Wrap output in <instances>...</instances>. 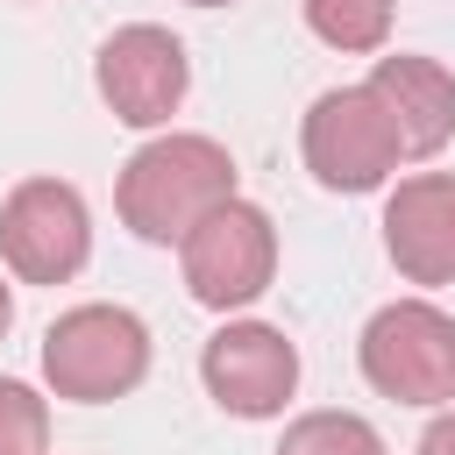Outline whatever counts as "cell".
Returning <instances> with one entry per match:
<instances>
[{
    "instance_id": "6da1fadb",
    "label": "cell",
    "mask_w": 455,
    "mask_h": 455,
    "mask_svg": "<svg viewBox=\"0 0 455 455\" xmlns=\"http://www.w3.org/2000/svg\"><path fill=\"white\" fill-rule=\"evenodd\" d=\"M235 199V156L213 135H156L121 164L114 206L142 242H185L213 206Z\"/></svg>"
},
{
    "instance_id": "7a4b0ae2",
    "label": "cell",
    "mask_w": 455,
    "mask_h": 455,
    "mask_svg": "<svg viewBox=\"0 0 455 455\" xmlns=\"http://www.w3.org/2000/svg\"><path fill=\"white\" fill-rule=\"evenodd\" d=\"M43 377L71 405L128 398L149 377V327L128 306H71L43 334Z\"/></svg>"
},
{
    "instance_id": "3957f363",
    "label": "cell",
    "mask_w": 455,
    "mask_h": 455,
    "mask_svg": "<svg viewBox=\"0 0 455 455\" xmlns=\"http://www.w3.org/2000/svg\"><path fill=\"white\" fill-rule=\"evenodd\" d=\"M363 377L377 398L398 405H455V313L434 299H391L370 313L363 341Z\"/></svg>"
},
{
    "instance_id": "277c9868",
    "label": "cell",
    "mask_w": 455,
    "mask_h": 455,
    "mask_svg": "<svg viewBox=\"0 0 455 455\" xmlns=\"http://www.w3.org/2000/svg\"><path fill=\"white\" fill-rule=\"evenodd\" d=\"M178 263H185V291L206 313H235V306L270 291V277H277V228H270L263 206H249L235 192L228 206H213L178 242Z\"/></svg>"
},
{
    "instance_id": "5b68a950",
    "label": "cell",
    "mask_w": 455,
    "mask_h": 455,
    "mask_svg": "<svg viewBox=\"0 0 455 455\" xmlns=\"http://www.w3.org/2000/svg\"><path fill=\"white\" fill-rule=\"evenodd\" d=\"M299 149H306V171L327 185V192H377L405 149L377 107L370 85H334L306 107V128H299Z\"/></svg>"
},
{
    "instance_id": "8992f818",
    "label": "cell",
    "mask_w": 455,
    "mask_h": 455,
    "mask_svg": "<svg viewBox=\"0 0 455 455\" xmlns=\"http://www.w3.org/2000/svg\"><path fill=\"white\" fill-rule=\"evenodd\" d=\"M0 256L21 284H71L92 256V213L64 178H21L0 206Z\"/></svg>"
},
{
    "instance_id": "52a82bcc",
    "label": "cell",
    "mask_w": 455,
    "mask_h": 455,
    "mask_svg": "<svg viewBox=\"0 0 455 455\" xmlns=\"http://www.w3.org/2000/svg\"><path fill=\"white\" fill-rule=\"evenodd\" d=\"M92 85L100 100L114 107V121L128 128H164L192 85V64H185V43L156 21H128L100 43V64H92Z\"/></svg>"
},
{
    "instance_id": "ba28073f",
    "label": "cell",
    "mask_w": 455,
    "mask_h": 455,
    "mask_svg": "<svg viewBox=\"0 0 455 455\" xmlns=\"http://www.w3.org/2000/svg\"><path fill=\"white\" fill-rule=\"evenodd\" d=\"M199 377L206 398L235 419H270L284 412V398L299 391V348L284 341V327L270 320H228L206 348H199Z\"/></svg>"
},
{
    "instance_id": "9c48e42d",
    "label": "cell",
    "mask_w": 455,
    "mask_h": 455,
    "mask_svg": "<svg viewBox=\"0 0 455 455\" xmlns=\"http://www.w3.org/2000/svg\"><path fill=\"white\" fill-rule=\"evenodd\" d=\"M384 249L405 284H455V171L398 178L384 199Z\"/></svg>"
},
{
    "instance_id": "30bf717a",
    "label": "cell",
    "mask_w": 455,
    "mask_h": 455,
    "mask_svg": "<svg viewBox=\"0 0 455 455\" xmlns=\"http://www.w3.org/2000/svg\"><path fill=\"white\" fill-rule=\"evenodd\" d=\"M398 135L405 156H434L448 135H455V71L434 64V57H377V71L363 78Z\"/></svg>"
},
{
    "instance_id": "8fae6325",
    "label": "cell",
    "mask_w": 455,
    "mask_h": 455,
    "mask_svg": "<svg viewBox=\"0 0 455 455\" xmlns=\"http://www.w3.org/2000/svg\"><path fill=\"white\" fill-rule=\"evenodd\" d=\"M306 28L341 57H370L391 43V0H306Z\"/></svg>"
},
{
    "instance_id": "7c38bea8",
    "label": "cell",
    "mask_w": 455,
    "mask_h": 455,
    "mask_svg": "<svg viewBox=\"0 0 455 455\" xmlns=\"http://www.w3.org/2000/svg\"><path fill=\"white\" fill-rule=\"evenodd\" d=\"M277 455H384L377 427L355 412H299L277 441Z\"/></svg>"
},
{
    "instance_id": "4fadbf2b",
    "label": "cell",
    "mask_w": 455,
    "mask_h": 455,
    "mask_svg": "<svg viewBox=\"0 0 455 455\" xmlns=\"http://www.w3.org/2000/svg\"><path fill=\"white\" fill-rule=\"evenodd\" d=\"M0 455H50V405L21 377H0Z\"/></svg>"
},
{
    "instance_id": "5bb4252c",
    "label": "cell",
    "mask_w": 455,
    "mask_h": 455,
    "mask_svg": "<svg viewBox=\"0 0 455 455\" xmlns=\"http://www.w3.org/2000/svg\"><path fill=\"white\" fill-rule=\"evenodd\" d=\"M419 455H455V405H448V412L419 434Z\"/></svg>"
},
{
    "instance_id": "9a60e30c",
    "label": "cell",
    "mask_w": 455,
    "mask_h": 455,
    "mask_svg": "<svg viewBox=\"0 0 455 455\" xmlns=\"http://www.w3.org/2000/svg\"><path fill=\"white\" fill-rule=\"evenodd\" d=\"M14 327V291H7V277H0V334Z\"/></svg>"
},
{
    "instance_id": "2e32d148",
    "label": "cell",
    "mask_w": 455,
    "mask_h": 455,
    "mask_svg": "<svg viewBox=\"0 0 455 455\" xmlns=\"http://www.w3.org/2000/svg\"><path fill=\"white\" fill-rule=\"evenodd\" d=\"M185 7H228V0H185Z\"/></svg>"
}]
</instances>
